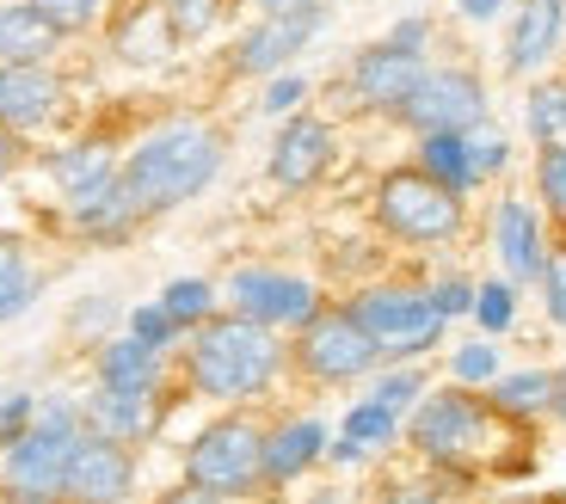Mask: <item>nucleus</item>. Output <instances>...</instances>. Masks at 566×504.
<instances>
[{"label": "nucleus", "mask_w": 566, "mask_h": 504, "mask_svg": "<svg viewBox=\"0 0 566 504\" xmlns=\"http://www.w3.org/2000/svg\"><path fill=\"white\" fill-rule=\"evenodd\" d=\"M455 7H462L468 19H499V7H505V0H455Z\"/></svg>", "instance_id": "49530a36"}, {"label": "nucleus", "mask_w": 566, "mask_h": 504, "mask_svg": "<svg viewBox=\"0 0 566 504\" xmlns=\"http://www.w3.org/2000/svg\"><path fill=\"white\" fill-rule=\"evenodd\" d=\"M7 504H62V498H38V492H13Z\"/></svg>", "instance_id": "09e8293b"}, {"label": "nucleus", "mask_w": 566, "mask_h": 504, "mask_svg": "<svg viewBox=\"0 0 566 504\" xmlns=\"http://www.w3.org/2000/svg\"><path fill=\"white\" fill-rule=\"evenodd\" d=\"M474 321L486 326V333H505L511 321H517V283H481L474 290Z\"/></svg>", "instance_id": "473e14b6"}, {"label": "nucleus", "mask_w": 566, "mask_h": 504, "mask_svg": "<svg viewBox=\"0 0 566 504\" xmlns=\"http://www.w3.org/2000/svg\"><path fill=\"white\" fill-rule=\"evenodd\" d=\"M419 393H424V376H419V369H395V376L376 381V393H369V400H382L388 412H407Z\"/></svg>", "instance_id": "e433bc0d"}, {"label": "nucleus", "mask_w": 566, "mask_h": 504, "mask_svg": "<svg viewBox=\"0 0 566 504\" xmlns=\"http://www.w3.org/2000/svg\"><path fill=\"white\" fill-rule=\"evenodd\" d=\"M431 302H438L443 321H455V314H474V283H468V277H443L438 290H431Z\"/></svg>", "instance_id": "a19ab883"}, {"label": "nucleus", "mask_w": 566, "mask_h": 504, "mask_svg": "<svg viewBox=\"0 0 566 504\" xmlns=\"http://www.w3.org/2000/svg\"><path fill=\"white\" fill-rule=\"evenodd\" d=\"M566 38V0H524L511 13V38H505V69L511 74H536L542 62L560 50Z\"/></svg>", "instance_id": "dca6fc26"}, {"label": "nucleus", "mask_w": 566, "mask_h": 504, "mask_svg": "<svg viewBox=\"0 0 566 504\" xmlns=\"http://www.w3.org/2000/svg\"><path fill=\"white\" fill-rule=\"evenodd\" d=\"M62 105V86L43 62H0V124L7 129H38Z\"/></svg>", "instance_id": "f3484780"}, {"label": "nucleus", "mask_w": 566, "mask_h": 504, "mask_svg": "<svg viewBox=\"0 0 566 504\" xmlns=\"http://www.w3.org/2000/svg\"><path fill=\"white\" fill-rule=\"evenodd\" d=\"M129 338H142L148 350H167L172 338H179V326H172V314L155 302V308H136V314H129Z\"/></svg>", "instance_id": "c9c22d12"}, {"label": "nucleus", "mask_w": 566, "mask_h": 504, "mask_svg": "<svg viewBox=\"0 0 566 504\" xmlns=\"http://www.w3.org/2000/svg\"><path fill=\"white\" fill-rule=\"evenodd\" d=\"M486 424H493V407L474 400V393H431L412 412V449L424 462L462 468L486 449Z\"/></svg>", "instance_id": "0eeeda50"}, {"label": "nucleus", "mask_w": 566, "mask_h": 504, "mask_svg": "<svg viewBox=\"0 0 566 504\" xmlns=\"http://www.w3.org/2000/svg\"><path fill=\"white\" fill-rule=\"evenodd\" d=\"M160 308L172 314V326H179V333H198V326L216 314V290L203 277H179V283H167Z\"/></svg>", "instance_id": "c85d7f7f"}, {"label": "nucleus", "mask_w": 566, "mask_h": 504, "mask_svg": "<svg viewBox=\"0 0 566 504\" xmlns=\"http://www.w3.org/2000/svg\"><path fill=\"white\" fill-rule=\"evenodd\" d=\"M136 222H142V210L129 203L124 179H105L99 191L74 197V228H81L86 240H124Z\"/></svg>", "instance_id": "412c9836"}, {"label": "nucleus", "mask_w": 566, "mask_h": 504, "mask_svg": "<svg viewBox=\"0 0 566 504\" xmlns=\"http://www.w3.org/2000/svg\"><path fill=\"white\" fill-rule=\"evenodd\" d=\"M81 437H86V412L81 407H69V400L38 407L31 431L7 449V486H13V492H38V498H56L62 474H69V455H74Z\"/></svg>", "instance_id": "39448f33"}, {"label": "nucleus", "mask_w": 566, "mask_h": 504, "mask_svg": "<svg viewBox=\"0 0 566 504\" xmlns=\"http://www.w3.org/2000/svg\"><path fill=\"white\" fill-rule=\"evenodd\" d=\"M50 179H56L69 197H86V191H99L105 179H117V167H112V155H105L99 141H81V148H62V155L50 160Z\"/></svg>", "instance_id": "a878e982"}, {"label": "nucleus", "mask_w": 566, "mask_h": 504, "mask_svg": "<svg viewBox=\"0 0 566 504\" xmlns=\"http://www.w3.org/2000/svg\"><path fill=\"white\" fill-rule=\"evenodd\" d=\"M462 136H468V155H474V172H481V179H493V172L511 160V141L499 136L493 124H474V129H462Z\"/></svg>", "instance_id": "72a5a7b5"}, {"label": "nucleus", "mask_w": 566, "mask_h": 504, "mask_svg": "<svg viewBox=\"0 0 566 504\" xmlns=\"http://www.w3.org/2000/svg\"><path fill=\"white\" fill-rule=\"evenodd\" d=\"M536 283H542V302H548V321L566 326V240H560V246H548Z\"/></svg>", "instance_id": "f704fd0d"}, {"label": "nucleus", "mask_w": 566, "mask_h": 504, "mask_svg": "<svg viewBox=\"0 0 566 504\" xmlns=\"http://www.w3.org/2000/svg\"><path fill=\"white\" fill-rule=\"evenodd\" d=\"M185 486L222 492V498H253L265 486V431L253 419H216L185 449Z\"/></svg>", "instance_id": "7ed1b4c3"}, {"label": "nucleus", "mask_w": 566, "mask_h": 504, "mask_svg": "<svg viewBox=\"0 0 566 504\" xmlns=\"http://www.w3.org/2000/svg\"><path fill=\"white\" fill-rule=\"evenodd\" d=\"M554 412H560V424H566V388H560V393H554Z\"/></svg>", "instance_id": "3c124183"}, {"label": "nucleus", "mask_w": 566, "mask_h": 504, "mask_svg": "<svg viewBox=\"0 0 566 504\" xmlns=\"http://www.w3.org/2000/svg\"><path fill=\"white\" fill-rule=\"evenodd\" d=\"M382 504H438V492H424V486H388Z\"/></svg>", "instance_id": "a18cd8bd"}, {"label": "nucleus", "mask_w": 566, "mask_h": 504, "mask_svg": "<svg viewBox=\"0 0 566 504\" xmlns=\"http://www.w3.org/2000/svg\"><path fill=\"white\" fill-rule=\"evenodd\" d=\"M326 455V431L314 419H290L277 431H265V486H290L296 474H308Z\"/></svg>", "instance_id": "a211bd4d"}, {"label": "nucleus", "mask_w": 566, "mask_h": 504, "mask_svg": "<svg viewBox=\"0 0 566 504\" xmlns=\"http://www.w3.org/2000/svg\"><path fill=\"white\" fill-rule=\"evenodd\" d=\"M296 364L308 369L314 381H357V376H369V369L382 364V350H376V338L357 326L352 308H326V314H314V321L302 326Z\"/></svg>", "instance_id": "6e6552de"}, {"label": "nucleus", "mask_w": 566, "mask_h": 504, "mask_svg": "<svg viewBox=\"0 0 566 504\" xmlns=\"http://www.w3.org/2000/svg\"><path fill=\"white\" fill-rule=\"evenodd\" d=\"M228 302H234V314H247V321H259V326H308L314 314H321L308 277L265 271V265L234 271V277H228Z\"/></svg>", "instance_id": "9b49d317"}, {"label": "nucleus", "mask_w": 566, "mask_h": 504, "mask_svg": "<svg viewBox=\"0 0 566 504\" xmlns=\"http://www.w3.org/2000/svg\"><path fill=\"white\" fill-rule=\"evenodd\" d=\"M38 277H31V259L13 234H0V321H13L19 308H31Z\"/></svg>", "instance_id": "cd10ccee"}, {"label": "nucleus", "mask_w": 566, "mask_h": 504, "mask_svg": "<svg viewBox=\"0 0 566 504\" xmlns=\"http://www.w3.org/2000/svg\"><path fill=\"white\" fill-rule=\"evenodd\" d=\"M283 369V345L271 326L247 321V314H222L203 321L185 350V376L203 400H259Z\"/></svg>", "instance_id": "f257e3e1"}, {"label": "nucleus", "mask_w": 566, "mask_h": 504, "mask_svg": "<svg viewBox=\"0 0 566 504\" xmlns=\"http://www.w3.org/2000/svg\"><path fill=\"white\" fill-rule=\"evenodd\" d=\"M160 13H167L172 38L191 43V38H203V31L222 19V0H160Z\"/></svg>", "instance_id": "2f4dec72"}, {"label": "nucleus", "mask_w": 566, "mask_h": 504, "mask_svg": "<svg viewBox=\"0 0 566 504\" xmlns=\"http://www.w3.org/2000/svg\"><path fill=\"white\" fill-rule=\"evenodd\" d=\"M129 486H136V455L129 443H112V437L86 431L69 455V474H62V504H124Z\"/></svg>", "instance_id": "9d476101"}, {"label": "nucleus", "mask_w": 566, "mask_h": 504, "mask_svg": "<svg viewBox=\"0 0 566 504\" xmlns=\"http://www.w3.org/2000/svg\"><path fill=\"white\" fill-rule=\"evenodd\" d=\"M395 117L412 124L419 136H431V129H474L486 124V86L474 69H424V81L412 86V98Z\"/></svg>", "instance_id": "1a4fd4ad"}, {"label": "nucleus", "mask_w": 566, "mask_h": 504, "mask_svg": "<svg viewBox=\"0 0 566 504\" xmlns=\"http://www.w3.org/2000/svg\"><path fill=\"white\" fill-rule=\"evenodd\" d=\"M419 81H424V50H400V43L382 38L352 56V93L369 112H400Z\"/></svg>", "instance_id": "f8f14e48"}, {"label": "nucleus", "mask_w": 566, "mask_h": 504, "mask_svg": "<svg viewBox=\"0 0 566 504\" xmlns=\"http://www.w3.org/2000/svg\"><path fill=\"white\" fill-rule=\"evenodd\" d=\"M302 98H308V81H302V74H277V81L265 86V112L290 117V112L302 105Z\"/></svg>", "instance_id": "79ce46f5"}, {"label": "nucleus", "mask_w": 566, "mask_h": 504, "mask_svg": "<svg viewBox=\"0 0 566 504\" xmlns=\"http://www.w3.org/2000/svg\"><path fill=\"white\" fill-rule=\"evenodd\" d=\"M81 412H86V431L112 437V443H142V437L155 431V393H112V388H99Z\"/></svg>", "instance_id": "aec40b11"}, {"label": "nucleus", "mask_w": 566, "mask_h": 504, "mask_svg": "<svg viewBox=\"0 0 566 504\" xmlns=\"http://www.w3.org/2000/svg\"><path fill=\"white\" fill-rule=\"evenodd\" d=\"M31 419H38V400H31V393H7V400H0V449H13L19 437L31 431Z\"/></svg>", "instance_id": "4c0bfd02"}, {"label": "nucleus", "mask_w": 566, "mask_h": 504, "mask_svg": "<svg viewBox=\"0 0 566 504\" xmlns=\"http://www.w3.org/2000/svg\"><path fill=\"white\" fill-rule=\"evenodd\" d=\"M326 167H333V124L296 112L271 141V179L283 191H308L314 179H326Z\"/></svg>", "instance_id": "4468645a"}, {"label": "nucleus", "mask_w": 566, "mask_h": 504, "mask_svg": "<svg viewBox=\"0 0 566 504\" xmlns=\"http://www.w3.org/2000/svg\"><path fill=\"white\" fill-rule=\"evenodd\" d=\"M155 504H241V498H222V492H203V486H179V492H167V498H155Z\"/></svg>", "instance_id": "c03bdc74"}, {"label": "nucleus", "mask_w": 566, "mask_h": 504, "mask_svg": "<svg viewBox=\"0 0 566 504\" xmlns=\"http://www.w3.org/2000/svg\"><path fill=\"white\" fill-rule=\"evenodd\" d=\"M172 43H179V38H172L167 13H160V0H155V7H136V13L117 25V56L136 62V69H148V62H167Z\"/></svg>", "instance_id": "393cba45"}, {"label": "nucleus", "mask_w": 566, "mask_h": 504, "mask_svg": "<svg viewBox=\"0 0 566 504\" xmlns=\"http://www.w3.org/2000/svg\"><path fill=\"white\" fill-rule=\"evenodd\" d=\"M38 7H43L50 19H56L62 31H86L93 19L105 13V0H38Z\"/></svg>", "instance_id": "ea45409f"}, {"label": "nucleus", "mask_w": 566, "mask_h": 504, "mask_svg": "<svg viewBox=\"0 0 566 504\" xmlns=\"http://www.w3.org/2000/svg\"><path fill=\"white\" fill-rule=\"evenodd\" d=\"M419 172H431V179H438L443 191H455V197H468L474 185H481L462 129H431V136H419Z\"/></svg>", "instance_id": "4be33fe9"}, {"label": "nucleus", "mask_w": 566, "mask_h": 504, "mask_svg": "<svg viewBox=\"0 0 566 504\" xmlns=\"http://www.w3.org/2000/svg\"><path fill=\"white\" fill-rule=\"evenodd\" d=\"M222 172V136L210 124H167L124 160V191L142 216L179 210Z\"/></svg>", "instance_id": "f03ea898"}, {"label": "nucleus", "mask_w": 566, "mask_h": 504, "mask_svg": "<svg viewBox=\"0 0 566 504\" xmlns=\"http://www.w3.org/2000/svg\"><path fill=\"white\" fill-rule=\"evenodd\" d=\"M536 197L542 210L566 228V148H542L536 155Z\"/></svg>", "instance_id": "7c9ffc66"}, {"label": "nucleus", "mask_w": 566, "mask_h": 504, "mask_svg": "<svg viewBox=\"0 0 566 504\" xmlns=\"http://www.w3.org/2000/svg\"><path fill=\"white\" fill-rule=\"evenodd\" d=\"M321 25H326V7H321V0H308V7H290V13H265L241 43H234V69H241V74H271V69H283L296 50H308Z\"/></svg>", "instance_id": "ddd939ff"}, {"label": "nucleus", "mask_w": 566, "mask_h": 504, "mask_svg": "<svg viewBox=\"0 0 566 504\" xmlns=\"http://www.w3.org/2000/svg\"><path fill=\"white\" fill-rule=\"evenodd\" d=\"M524 124L536 148H566V81H542L524 105Z\"/></svg>", "instance_id": "bb28decb"}, {"label": "nucleus", "mask_w": 566, "mask_h": 504, "mask_svg": "<svg viewBox=\"0 0 566 504\" xmlns=\"http://www.w3.org/2000/svg\"><path fill=\"white\" fill-rule=\"evenodd\" d=\"M160 381V350H148L142 338H112L99 350V388L112 393H155Z\"/></svg>", "instance_id": "5701e85b"}, {"label": "nucleus", "mask_w": 566, "mask_h": 504, "mask_svg": "<svg viewBox=\"0 0 566 504\" xmlns=\"http://www.w3.org/2000/svg\"><path fill=\"white\" fill-rule=\"evenodd\" d=\"M395 431H400V412H388L382 400H357V407L345 412V443H357L364 455L395 443Z\"/></svg>", "instance_id": "c756f323"}, {"label": "nucleus", "mask_w": 566, "mask_h": 504, "mask_svg": "<svg viewBox=\"0 0 566 504\" xmlns=\"http://www.w3.org/2000/svg\"><path fill=\"white\" fill-rule=\"evenodd\" d=\"M493 252L505 265L511 283H536L542 277V259H548V240H542V222L524 197H505L493 210Z\"/></svg>", "instance_id": "2eb2a0df"}, {"label": "nucleus", "mask_w": 566, "mask_h": 504, "mask_svg": "<svg viewBox=\"0 0 566 504\" xmlns=\"http://www.w3.org/2000/svg\"><path fill=\"white\" fill-rule=\"evenodd\" d=\"M265 13H290V7H308V0H259Z\"/></svg>", "instance_id": "de8ad7c7"}, {"label": "nucleus", "mask_w": 566, "mask_h": 504, "mask_svg": "<svg viewBox=\"0 0 566 504\" xmlns=\"http://www.w3.org/2000/svg\"><path fill=\"white\" fill-rule=\"evenodd\" d=\"M7 160H13V141H7V124H0V172H7Z\"/></svg>", "instance_id": "8fccbe9b"}, {"label": "nucleus", "mask_w": 566, "mask_h": 504, "mask_svg": "<svg viewBox=\"0 0 566 504\" xmlns=\"http://www.w3.org/2000/svg\"><path fill=\"white\" fill-rule=\"evenodd\" d=\"M455 381H499V350L493 345H462L450 357Z\"/></svg>", "instance_id": "58836bf2"}, {"label": "nucleus", "mask_w": 566, "mask_h": 504, "mask_svg": "<svg viewBox=\"0 0 566 504\" xmlns=\"http://www.w3.org/2000/svg\"><path fill=\"white\" fill-rule=\"evenodd\" d=\"M424 38H431V25H424V19H400V25L388 31V43H400V50H424Z\"/></svg>", "instance_id": "37998d69"}, {"label": "nucleus", "mask_w": 566, "mask_h": 504, "mask_svg": "<svg viewBox=\"0 0 566 504\" xmlns=\"http://www.w3.org/2000/svg\"><path fill=\"white\" fill-rule=\"evenodd\" d=\"M554 393H560V376H554V369H517V376L493 381V400H486V407H493L499 419H542V412H554Z\"/></svg>", "instance_id": "b1692460"}, {"label": "nucleus", "mask_w": 566, "mask_h": 504, "mask_svg": "<svg viewBox=\"0 0 566 504\" xmlns=\"http://www.w3.org/2000/svg\"><path fill=\"white\" fill-rule=\"evenodd\" d=\"M357 326L376 338L382 357H424V350L443 338V314L431 302V290H407V283H382V290H364L352 302Z\"/></svg>", "instance_id": "423d86ee"}, {"label": "nucleus", "mask_w": 566, "mask_h": 504, "mask_svg": "<svg viewBox=\"0 0 566 504\" xmlns=\"http://www.w3.org/2000/svg\"><path fill=\"white\" fill-rule=\"evenodd\" d=\"M56 43H62V25L43 13L38 0H13L0 13V62H50Z\"/></svg>", "instance_id": "6ab92c4d"}, {"label": "nucleus", "mask_w": 566, "mask_h": 504, "mask_svg": "<svg viewBox=\"0 0 566 504\" xmlns=\"http://www.w3.org/2000/svg\"><path fill=\"white\" fill-rule=\"evenodd\" d=\"M376 222L395 240H407V246H443V240L462 234V197L443 191V185L419 167L388 172V179L376 185Z\"/></svg>", "instance_id": "20e7f679"}]
</instances>
